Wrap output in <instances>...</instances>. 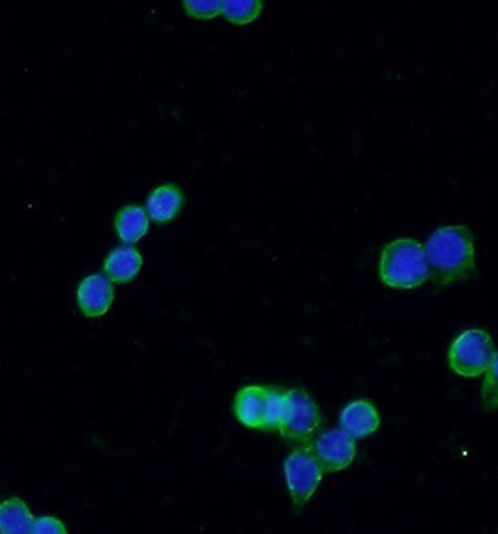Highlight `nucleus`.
Wrapping results in <instances>:
<instances>
[{"mask_svg":"<svg viewBox=\"0 0 498 534\" xmlns=\"http://www.w3.org/2000/svg\"><path fill=\"white\" fill-rule=\"evenodd\" d=\"M429 280L435 285L467 280L476 268L474 237L465 225H446L437 229L425 244Z\"/></svg>","mask_w":498,"mask_h":534,"instance_id":"f257e3e1","label":"nucleus"},{"mask_svg":"<svg viewBox=\"0 0 498 534\" xmlns=\"http://www.w3.org/2000/svg\"><path fill=\"white\" fill-rule=\"evenodd\" d=\"M379 276L392 289L409 291L429 280L424 246L414 238H397L382 248Z\"/></svg>","mask_w":498,"mask_h":534,"instance_id":"f03ea898","label":"nucleus"},{"mask_svg":"<svg viewBox=\"0 0 498 534\" xmlns=\"http://www.w3.org/2000/svg\"><path fill=\"white\" fill-rule=\"evenodd\" d=\"M495 347L491 336L482 328H470L455 338L448 362L450 368L463 377H480L491 366Z\"/></svg>","mask_w":498,"mask_h":534,"instance_id":"7ed1b4c3","label":"nucleus"},{"mask_svg":"<svg viewBox=\"0 0 498 534\" xmlns=\"http://www.w3.org/2000/svg\"><path fill=\"white\" fill-rule=\"evenodd\" d=\"M323 469L311 448H296L285 460V482L294 505L304 506L313 493L319 490L323 480Z\"/></svg>","mask_w":498,"mask_h":534,"instance_id":"20e7f679","label":"nucleus"},{"mask_svg":"<svg viewBox=\"0 0 498 534\" xmlns=\"http://www.w3.org/2000/svg\"><path fill=\"white\" fill-rule=\"evenodd\" d=\"M321 426V413L306 390L287 392V411L281 424V435L293 443H306Z\"/></svg>","mask_w":498,"mask_h":534,"instance_id":"39448f33","label":"nucleus"},{"mask_svg":"<svg viewBox=\"0 0 498 534\" xmlns=\"http://www.w3.org/2000/svg\"><path fill=\"white\" fill-rule=\"evenodd\" d=\"M311 452L323 471L336 473L347 469L356 458V441L345 431H326L311 445Z\"/></svg>","mask_w":498,"mask_h":534,"instance_id":"423d86ee","label":"nucleus"},{"mask_svg":"<svg viewBox=\"0 0 498 534\" xmlns=\"http://www.w3.org/2000/svg\"><path fill=\"white\" fill-rule=\"evenodd\" d=\"M115 302V283L103 272L88 274L77 287V306L85 317L96 319L111 310Z\"/></svg>","mask_w":498,"mask_h":534,"instance_id":"0eeeda50","label":"nucleus"},{"mask_svg":"<svg viewBox=\"0 0 498 534\" xmlns=\"http://www.w3.org/2000/svg\"><path fill=\"white\" fill-rule=\"evenodd\" d=\"M270 390L272 388L261 385H248L238 390L233 411L240 424H244L249 430H264V415Z\"/></svg>","mask_w":498,"mask_h":534,"instance_id":"6e6552de","label":"nucleus"},{"mask_svg":"<svg viewBox=\"0 0 498 534\" xmlns=\"http://www.w3.org/2000/svg\"><path fill=\"white\" fill-rule=\"evenodd\" d=\"M381 415L379 409L369 400H354L349 403L339 416V428L354 441L369 437L379 430Z\"/></svg>","mask_w":498,"mask_h":534,"instance_id":"1a4fd4ad","label":"nucleus"},{"mask_svg":"<svg viewBox=\"0 0 498 534\" xmlns=\"http://www.w3.org/2000/svg\"><path fill=\"white\" fill-rule=\"evenodd\" d=\"M186 205V195L176 184H160L147 197V214L150 222L171 223Z\"/></svg>","mask_w":498,"mask_h":534,"instance_id":"9d476101","label":"nucleus"},{"mask_svg":"<svg viewBox=\"0 0 498 534\" xmlns=\"http://www.w3.org/2000/svg\"><path fill=\"white\" fill-rule=\"evenodd\" d=\"M103 274L113 283H130L143 268V255L135 246H117L103 259Z\"/></svg>","mask_w":498,"mask_h":534,"instance_id":"9b49d317","label":"nucleus"},{"mask_svg":"<svg viewBox=\"0 0 498 534\" xmlns=\"http://www.w3.org/2000/svg\"><path fill=\"white\" fill-rule=\"evenodd\" d=\"M150 229V218L147 208L139 205H126L120 208L115 216V231L124 246H133L143 240Z\"/></svg>","mask_w":498,"mask_h":534,"instance_id":"f8f14e48","label":"nucleus"},{"mask_svg":"<svg viewBox=\"0 0 498 534\" xmlns=\"http://www.w3.org/2000/svg\"><path fill=\"white\" fill-rule=\"evenodd\" d=\"M34 521L36 518L23 499L12 497L0 503V534H32Z\"/></svg>","mask_w":498,"mask_h":534,"instance_id":"ddd939ff","label":"nucleus"},{"mask_svg":"<svg viewBox=\"0 0 498 534\" xmlns=\"http://www.w3.org/2000/svg\"><path fill=\"white\" fill-rule=\"evenodd\" d=\"M263 6L261 0H223L221 15L233 25H248L261 15Z\"/></svg>","mask_w":498,"mask_h":534,"instance_id":"4468645a","label":"nucleus"},{"mask_svg":"<svg viewBox=\"0 0 498 534\" xmlns=\"http://www.w3.org/2000/svg\"><path fill=\"white\" fill-rule=\"evenodd\" d=\"M287 411V392H281L272 388L270 398L266 403V415H264V431H274L281 428Z\"/></svg>","mask_w":498,"mask_h":534,"instance_id":"2eb2a0df","label":"nucleus"},{"mask_svg":"<svg viewBox=\"0 0 498 534\" xmlns=\"http://www.w3.org/2000/svg\"><path fill=\"white\" fill-rule=\"evenodd\" d=\"M482 401L487 411L498 409V353H495L491 366L485 371Z\"/></svg>","mask_w":498,"mask_h":534,"instance_id":"dca6fc26","label":"nucleus"},{"mask_svg":"<svg viewBox=\"0 0 498 534\" xmlns=\"http://www.w3.org/2000/svg\"><path fill=\"white\" fill-rule=\"evenodd\" d=\"M186 14L195 19H214L221 15L220 0H184Z\"/></svg>","mask_w":498,"mask_h":534,"instance_id":"f3484780","label":"nucleus"},{"mask_svg":"<svg viewBox=\"0 0 498 534\" xmlns=\"http://www.w3.org/2000/svg\"><path fill=\"white\" fill-rule=\"evenodd\" d=\"M32 534H68L66 525L53 516H44L34 521V529Z\"/></svg>","mask_w":498,"mask_h":534,"instance_id":"a211bd4d","label":"nucleus"}]
</instances>
